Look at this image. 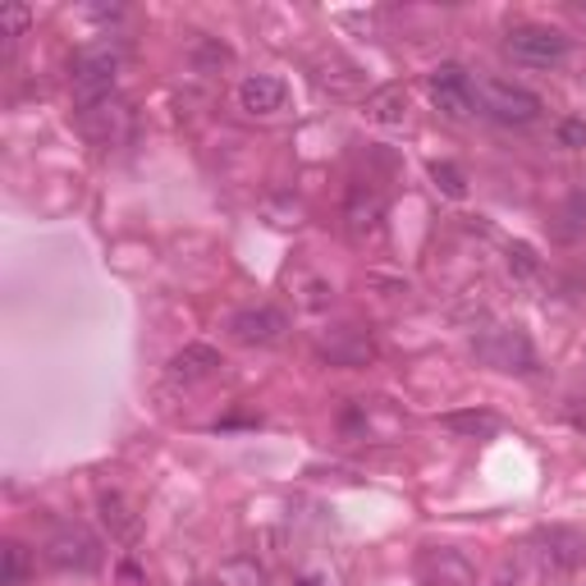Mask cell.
Wrapping results in <instances>:
<instances>
[{"label":"cell","mask_w":586,"mask_h":586,"mask_svg":"<svg viewBox=\"0 0 586 586\" xmlns=\"http://www.w3.org/2000/svg\"><path fill=\"white\" fill-rule=\"evenodd\" d=\"M119 60H125V51H119L115 42H92V46L74 51V60H70V87H74V97H78L83 110L102 106L115 92Z\"/></svg>","instance_id":"cell-1"},{"label":"cell","mask_w":586,"mask_h":586,"mask_svg":"<svg viewBox=\"0 0 586 586\" xmlns=\"http://www.w3.org/2000/svg\"><path fill=\"white\" fill-rule=\"evenodd\" d=\"M472 92H477V106L490 119H500V125H532V119L545 110V102L532 87L509 83V78H477Z\"/></svg>","instance_id":"cell-2"},{"label":"cell","mask_w":586,"mask_h":586,"mask_svg":"<svg viewBox=\"0 0 586 586\" xmlns=\"http://www.w3.org/2000/svg\"><path fill=\"white\" fill-rule=\"evenodd\" d=\"M504 51H509V60H518V65L550 70V65H564L573 42L550 23H518V28H509Z\"/></svg>","instance_id":"cell-3"},{"label":"cell","mask_w":586,"mask_h":586,"mask_svg":"<svg viewBox=\"0 0 586 586\" xmlns=\"http://www.w3.org/2000/svg\"><path fill=\"white\" fill-rule=\"evenodd\" d=\"M472 353L477 362L496 366V372H532L536 366V353L528 344V334L513 330V326H490L472 339Z\"/></svg>","instance_id":"cell-4"},{"label":"cell","mask_w":586,"mask_h":586,"mask_svg":"<svg viewBox=\"0 0 586 586\" xmlns=\"http://www.w3.org/2000/svg\"><path fill=\"white\" fill-rule=\"evenodd\" d=\"M285 334H289V312H280V307H270V302L238 307V312L230 317V339H234V344L270 349V344H280Z\"/></svg>","instance_id":"cell-5"},{"label":"cell","mask_w":586,"mask_h":586,"mask_svg":"<svg viewBox=\"0 0 586 586\" xmlns=\"http://www.w3.org/2000/svg\"><path fill=\"white\" fill-rule=\"evenodd\" d=\"M426 97L440 115L449 119H468L472 106H477V92H472V78L462 65H436L426 74Z\"/></svg>","instance_id":"cell-6"},{"label":"cell","mask_w":586,"mask_h":586,"mask_svg":"<svg viewBox=\"0 0 586 586\" xmlns=\"http://www.w3.org/2000/svg\"><path fill=\"white\" fill-rule=\"evenodd\" d=\"M344 230L353 243H362V248H376V243L385 238V202L376 189H349V202H344Z\"/></svg>","instance_id":"cell-7"},{"label":"cell","mask_w":586,"mask_h":586,"mask_svg":"<svg viewBox=\"0 0 586 586\" xmlns=\"http://www.w3.org/2000/svg\"><path fill=\"white\" fill-rule=\"evenodd\" d=\"M536 560L554 577L577 573L586 564V532H577V528H545V532H536Z\"/></svg>","instance_id":"cell-8"},{"label":"cell","mask_w":586,"mask_h":586,"mask_svg":"<svg viewBox=\"0 0 586 586\" xmlns=\"http://www.w3.org/2000/svg\"><path fill=\"white\" fill-rule=\"evenodd\" d=\"M46 560L65 573H92V568H102V541L87 528H60L46 541Z\"/></svg>","instance_id":"cell-9"},{"label":"cell","mask_w":586,"mask_h":586,"mask_svg":"<svg viewBox=\"0 0 586 586\" xmlns=\"http://www.w3.org/2000/svg\"><path fill=\"white\" fill-rule=\"evenodd\" d=\"M417 573H422L426 586H477V564L462 550H454V545H430V550H422Z\"/></svg>","instance_id":"cell-10"},{"label":"cell","mask_w":586,"mask_h":586,"mask_svg":"<svg viewBox=\"0 0 586 586\" xmlns=\"http://www.w3.org/2000/svg\"><path fill=\"white\" fill-rule=\"evenodd\" d=\"M285 102H289V87L275 74H248L238 83V110H248V115H275V110H285Z\"/></svg>","instance_id":"cell-11"},{"label":"cell","mask_w":586,"mask_h":586,"mask_svg":"<svg viewBox=\"0 0 586 586\" xmlns=\"http://www.w3.org/2000/svg\"><path fill=\"white\" fill-rule=\"evenodd\" d=\"M408 106H413L408 87L404 83H385V87H376L372 97L362 102V115L372 119V125H381V129H398L408 119Z\"/></svg>","instance_id":"cell-12"},{"label":"cell","mask_w":586,"mask_h":586,"mask_svg":"<svg viewBox=\"0 0 586 586\" xmlns=\"http://www.w3.org/2000/svg\"><path fill=\"white\" fill-rule=\"evenodd\" d=\"M215 372H221V349H211V344H183L170 358V381H179V385H198Z\"/></svg>","instance_id":"cell-13"},{"label":"cell","mask_w":586,"mask_h":586,"mask_svg":"<svg viewBox=\"0 0 586 586\" xmlns=\"http://www.w3.org/2000/svg\"><path fill=\"white\" fill-rule=\"evenodd\" d=\"M215 586H270L266 564H257L253 554H234V560H221L211 573Z\"/></svg>","instance_id":"cell-14"},{"label":"cell","mask_w":586,"mask_h":586,"mask_svg":"<svg viewBox=\"0 0 586 586\" xmlns=\"http://www.w3.org/2000/svg\"><path fill=\"white\" fill-rule=\"evenodd\" d=\"M97 509H102V522L110 528L115 541H134L138 536V513H134V504L125 496H119V490H102Z\"/></svg>","instance_id":"cell-15"},{"label":"cell","mask_w":586,"mask_h":586,"mask_svg":"<svg viewBox=\"0 0 586 586\" xmlns=\"http://www.w3.org/2000/svg\"><path fill=\"white\" fill-rule=\"evenodd\" d=\"M440 426L454 430V436H468V440H490L500 430V417L486 408H462V413H445Z\"/></svg>","instance_id":"cell-16"},{"label":"cell","mask_w":586,"mask_h":586,"mask_svg":"<svg viewBox=\"0 0 586 586\" xmlns=\"http://www.w3.org/2000/svg\"><path fill=\"white\" fill-rule=\"evenodd\" d=\"M321 353L339 366H362V362H372L376 349H372V339L366 334H349V339H334V344H321Z\"/></svg>","instance_id":"cell-17"},{"label":"cell","mask_w":586,"mask_h":586,"mask_svg":"<svg viewBox=\"0 0 586 586\" xmlns=\"http://www.w3.org/2000/svg\"><path fill=\"white\" fill-rule=\"evenodd\" d=\"M504 266H509L513 280H536V275H541V257H536V248H532V243H522V238L504 248Z\"/></svg>","instance_id":"cell-18"},{"label":"cell","mask_w":586,"mask_h":586,"mask_svg":"<svg viewBox=\"0 0 586 586\" xmlns=\"http://www.w3.org/2000/svg\"><path fill=\"white\" fill-rule=\"evenodd\" d=\"M0 586H28V550L19 541L6 545V573H0Z\"/></svg>","instance_id":"cell-19"},{"label":"cell","mask_w":586,"mask_h":586,"mask_svg":"<svg viewBox=\"0 0 586 586\" xmlns=\"http://www.w3.org/2000/svg\"><path fill=\"white\" fill-rule=\"evenodd\" d=\"M430 179H436V189H440L445 198H462V193H468V179H462V170L449 166V161H436V166H430Z\"/></svg>","instance_id":"cell-20"},{"label":"cell","mask_w":586,"mask_h":586,"mask_svg":"<svg viewBox=\"0 0 586 586\" xmlns=\"http://www.w3.org/2000/svg\"><path fill=\"white\" fill-rule=\"evenodd\" d=\"M193 65H198V70H221V65H230V46L198 38V42H193Z\"/></svg>","instance_id":"cell-21"},{"label":"cell","mask_w":586,"mask_h":586,"mask_svg":"<svg viewBox=\"0 0 586 586\" xmlns=\"http://www.w3.org/2000/svg\"><path fill=\"white\" fill-rule=\"evenodd\" d=\"M496 586H528V564L522 560H500V573H496Z\"/></svg>","instance_id":"cell-22"},{"label":"cell","mask_w":586,"mask_h":586,"mask_svg":"<svg viewBox=\"0 0 586 586\" xmlns=\"http://www.w3.org/2000/svg\"><path fill=\"white\" fill-rule=\"evenodd\" d=\"M28 19H33V14H28L23 6H14V10L0 14V28H6V38H14V33H23V28H28Z\"/></svg>","instance_id":"cell-23"},{"label":"cell","mask_w":586,"mask_h":586,"mask_svg":"<svg viewBox=\"0 0 586 586\" xmlns=\"http://www.w3.org/2000/svg\"><path fill=\"white\" fill-rule=\"evenodd\" d=\"M560 142H564V147H582V142H586V129H582V125H564V129H560Z\"/></svg>","instance_id":"cell-24"},{"label":"cell","mask_w":586,"mask_h":586,"mask_svg":"<svg viewBox=\"0 0 586 586\" xmlns=\"http://www.w3.org/2000/svg\"><path fill=\"white\" fill-rule=\"evenodd\" d=\"M577 19H582V23H586V6H582V10H577Z\"/></svg>","instance_id":"cell-25"}]
</instances>
